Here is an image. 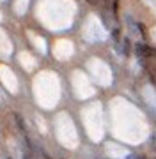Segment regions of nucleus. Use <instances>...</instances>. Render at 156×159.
I'll use <instances>...</instances> for the list:
<instances>
[{"label": "nucleus", "mask_w": 156, "mask_h": 159, "mask_svg": "<svg viewBox=\"0 0 156 159\" xmlns=\"http://www.w3.org/2000/svg\"><path fill=\"white\" fill-rule=\"evenodd\" d=\"M131 41H130V37H124V39L121 41V55H124V57H130V53H131Z\"/></svg>", "instance_id": "obj_2"}, {"label": "nucleus", "mask_w": 156, "mask_h": 159, "mask_svg": "<svg viewBox=\"0 0 156 159\" xmlns=\"http://www.w3.org/2000/svg\"><path fill=\"white\" fill-rule=\"evenodd\" d=\"M135 53H137V57H139L140 60H145V58L151 57L153 50H151L149 44H145V43H137V44H135Z\"/></svg>", "instance_id": "obj_1"}, {"label": "nucleus", "mask_w": 156, "mask_h": 159, "mask_svg": "<svg viewBox=\"0 0 156 159\" xmlns=\"http://www.w3.org/2000/svg\"><path fill=\"white\" fill-rule=\"evenodd\" d=\"M23 159H35L30 152H23Z\"/></svg>", "instance_id": "obj_4"}, {"label": "nucleus", "mask_w": 156, "mask_h": 159, "mask_svg": "<svg viewBox=\"0 0 156 159\" xmlns=\"http://www.w3.org/2000/svg\"><path fill=\"white\" fill-rule=\"evenodd\" d=\"M137 29H139L140 35H142L144 39H147V30H145V25H142V23H137Z\"/></svg>", "instance_id": "obj_3"}, {"label": "nucleus", "mask_w": 156, "mask_h": 159, "mask_svg": "<svg viewBox=\"0 0 156 159\" xmlns=\"http://www.w3.org/2000/svg\"><path fill=\"white\" fill-rule=\"evenodd\" d=\"M9 159H11V157H9Z\"/></svg>", "instance_id": "obj_6"}, {"label": "nucleus", "mask_w": 156, "mask_h": 159, "mask_svg": "<svg viewBox=\"0 0 156 159\" xmlns=\"http://www.w3.org/2000/svg\"><path fill=\"white\" fill-rule=\"evenodd\" d=\"M153 55H154V57H156V50H153Z\"/></svg>", "instance_id": "obj_5"}]
</instances>
